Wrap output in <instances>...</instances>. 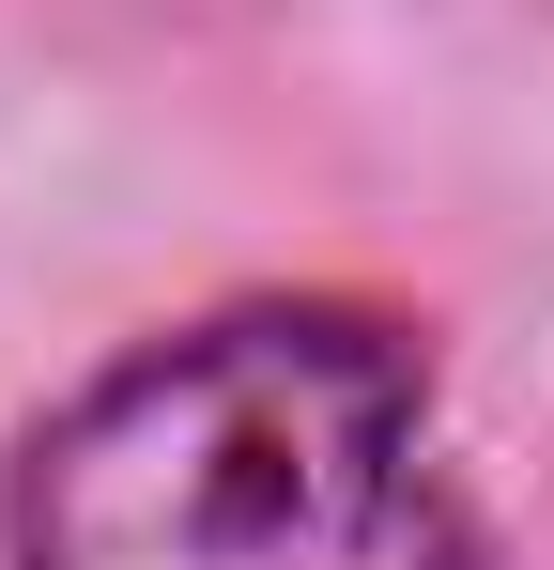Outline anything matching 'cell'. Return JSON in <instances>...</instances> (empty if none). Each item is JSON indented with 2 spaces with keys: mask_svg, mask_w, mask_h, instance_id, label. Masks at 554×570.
<instances>
[{
  "mask_svg": "<svg viewBox=\"0 0 554 570\" xmlns=\"http://www.w3.org/2000/svg\"><path fill=\"white\" fill-rule=\"evenodd\" d=\"M16 570H493L432 371L369 308H216L16 463Z\"/></svg>",
  "mask_w": 554,
  "mask_h": 570,
  "instance_id": "cell-1",
  "label": "cell"
}]
</instances>
